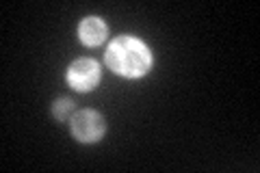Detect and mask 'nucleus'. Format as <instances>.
<instances>
[{"label": "nucleus", "mask_w": 260, "mask_h": 173, "mask_svg": "<svg viewBox=\"0 0 260 173\" xmlns=\"http://www.w3.org/2000/svg\"><path fill=\"white\" fill-rule=\"evenodd\" d=\"M107 63L113 72L121 74V76H143L152 65L150 50L141 41L133 37H119L109 46L107 50Z\"/></svg>", "instance_id": "1"}, {"label": "nucleus", "mask_w": 260, "mask_h": 173, "mask_svg": "<svg viewBox=\"0 0 260 173\" xmlns=\"http://www.w3.org/2000/svg\"><path fill=\"white\" fill-rule=\"evenodd\" d=\"M68 80L78 91H89V89H93L98 85V80H100V67H98V63L91 59H80L70 67Z\"/></svg>", "instance_id": "2"}, {"label": "nucleus", "mask_w": 260, "mask_h": 173, "mask_svg": "<svg viewBox=\"0 0 260 173\" xmlns=\"http://www.w3.org/2000/svg\"><path fill=\"white\" fill-rule=\"evenodd\" d=\"M102 132H104V121L98 113L85 111L74 117V134L80 141H85V143L98 141L102 136Z\"/></svg>", "instance_id": "3"}, {"label": "nucleus", "mask_w": 260, "mask_h": 173, "mask_svg": "<svg viewBox=\"0 0 260 173\" xmlns=\"http://www.w3.org/2000/svg\"><path fill=\"white\" fill-rule=\"evenodd\" d=\"M107 37V26L104 22H100L98 18H87L83 24H80V39L85 41L87 46H95Z\"/></svg>", "instance_id": "4"}, {"label": "nucleus", "mask_w": 260, "mask_h": 173, "mask_svg": "<svg viewBox=\"0 0 260 173\" xmlns=\"http://www.w3.org/2000/svg\"><path fill=\"white\" fill-rule=\"evenodd\" d=\"M72 111H74V104H72L70 100H61V102H56V106H54V115L59 119H68L72 115Z\"/></svg>", "instance_id": "5"}]
</instances>
